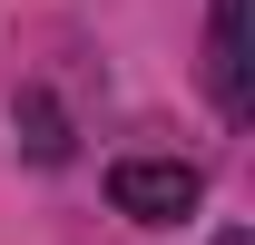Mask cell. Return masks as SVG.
I'll use <instances>...</instances> for the list:
<instances>
[{
	"instance_id": "cell-3",
	"label": "cell",
	"mask_w": 255,
	"mask_h": 245,
	"mask_svg": "<svg viewBox=\"0 0 255 245\" xmlns=\"http://www.w3.org/2000/svg\"><path fill=\"white\" fill-rule=\"evenodd\" d=\"M20 147H30L39 167H59V157H69V118L49 108V89H20Z\"/></svg>"
},
{
	"instance_id": "cell-1",
	"label": "cell",
	"mask_w": 255,
	"mask_h": 245,
	"mask_svg": "<svg viewBox=\"0 0 255 245\" xmlns=\"http://www.w3.org/2000/svg\"><path fill=\"white\" fill-rule=\"evenodd\" d=\"M196 196H206V177L187 157H118L108 167V206L137 226H177V216H196Z\"/></svg>"
},
{
	"instance_id": "cell-2",
	"label": "cell",
	"mask_w": 255,
	"mask_h": 245,
	"mask_svg": "<svg viewBox=\"0 0 255 245\" xmlns=\"http://www.w3.org/2000/svg\"><path fill=\"white\" fill-rule=\"evenodd\" d=\"M206 89H216L226 118L255 108V89H246V0H216V20H206Z\"/></svg>"
},
{
	"instance_id": "cell-4",
	"label": "cell",
	"mask_w": 255,
	"mask_h": 245,
	"mask_svg": "<svg viewBox=\"0 0 255 245\" xmlns=\"http://www.w3.org/2000/svg\"><path fill=\"white\" fill-rule=\"evenodd\" d=\"M216 245H255V236H246V226H226V236H216Z\"/></svg>"
}]
</instances>
